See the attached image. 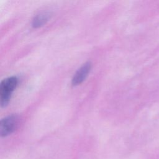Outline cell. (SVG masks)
<instances>
[{
	"label": "cell",
	"mask_w": 159,
	"mask_h": 159,
	"mask_svg": "<svg viewBox=\"0 0 159 159\" xmlns=\"http://www.w3.org/2000/svg\"><path fill=\"white\" fill-rule=\"evenodd\" d=\"M18 84V78L15 76L4 79L0 83V106L6 107L8 106L12 94Z\"/></svg>",
	"instance_id": "1"
},
{
	"label": "cell",
	"mask_w": 159,
	"mask_h": 159,
	"mask_svg": "<svg viewBox=\"0 0 159 159\" xmlns=\"http://www.w3.org/2000/svg\"><path fill=\"white\" fill-rule=\"evenodd\" d=\"M19 119L17 114H12L2 119L0 122V136L6 137L12 134L17 128Z\"/></svg>",
	"instance_id": "2"
},
{
	"label": "cell",
	"mask_w": 159,
	"mask_h": 159,
	"mask_svg": "<svg viewBox=\"0 0 159 159\" xmlns=\"http://www.w3.org/2000/svg\"><path fill=\"white\" fill-rule=\"evenodd\" d=\"M92 65L90 61H87L83 64L75 73L71 79L72 86H76L81 84L88 77Z\"/></svg>",
	"instance_id": "3"
},
{
	"label": "cell",
	"mask_w": 159,
	"mask_h": 159,
	"mask_svg": "<svg viewBox=\"0 0 159 159\" xmlns=\"http://www.w3.org/2000/svg\"><path fill=\"white\" fill-rule=\"evenodd\" d=\"M52 14L50 11H42L36 14L32 20V27L37 29L44 25L51 18Z\"/></svg>",
	"instance_id": "4"
}]
</instances>
